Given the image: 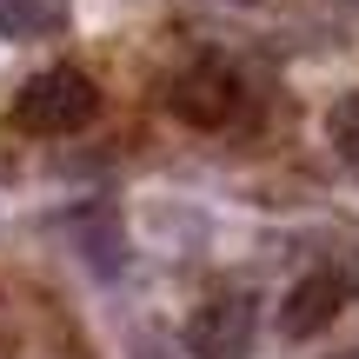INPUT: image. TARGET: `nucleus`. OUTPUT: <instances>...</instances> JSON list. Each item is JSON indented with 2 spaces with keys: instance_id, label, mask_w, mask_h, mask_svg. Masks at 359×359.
Returning a JSON list of instances; mask_svg holds the SVG:
<instances>
[{
  "instance_id": "4",
  "label": "nucleus",
  "mask_w": 359,
  "mask_h": 359,
  "mask_svg": "<svg viewBox=\"0 0 359 359\" xmlns=\"http://www.w3.org/2000/svg\"><path fill=\"white\" fill-rule=\"evenodd\" d=\"M187 346H193V359H246L259 346V306L240 299V293L206 299L187 320Z\"/></svg>"
},
{
  "instance_id": "2",
  "label": "nucleus",
  "mask_w": 359,
  "mask_h": 359,
  "mask_svg": "<svg viewBox=\"0 0 359 359\" xmlns=\"http://www.w3.org/2000/svg\"><path fill=\"white\" fill-rule=\"evenodd\" d=\"M173 114L187 120V127H226L233 114H240V100H246V87H240V74H233L219 53H200V60H187L173 74Z\"/></svg>"
},
{
  "instance_id": "5",
  "label": "nucleus",
  "mask_w": 359,
  "mask_h": 359,
  "mask_svg": "<svg viewBox=\"0 0 359 359\" xmlns=\"http://www.w3.org/2000/svg\"><path fill=\"white\" fill-rule=\"evenodd\" d=\"M67 27V0H0V40H47Z\"/></svg>"
},
{
  "instance_id": "3",
  "label": "nucleus",
  "mask_w": 359,
  "mask_h": 359,
  "mask_svg": "<svg viewBox=\"0 0 359 359\" xmlns=\"http://www.w3.org/2000/svg\"><path fill=\"white\" fill-rule=\"evenodd\" d=\"M359 299V273L353 266H333V273H306V280H293V293L280 299V333L286 339H313L320 326H333L339 313H346Z\"/></svg>"
},
{
  "instance_id": "6",
  "label": "nucleus",
  "mask_w": 359,
  "mask_h": 359,
  "mask_svg": "<svg viewBox=\"0 0 359 359\" xmlns=\"http://www.w3.org/2000/svg\"><path fill=\"white\" fill-rule=\"evenodd\" d=\"M326 140H333V154L359 173V93H339V100H333V114H326Z\"/></svg>"
},
{
  "instance_id": "7",
  "label": "nucleus",
  "mask_w": 359,
  "mask_h": 359,
  "mask_svg": "<svg viewBox=\"0 0 359 359\" xmlns=\"http://www.w3.org/2000/svg\"><path fill=\"white\" fill-rule=\"evenodd\" d=\"M333 359H359V346H346V353H333Z\"/></svg>"
},
{
  "instance_id": "1",
  "label": "nucleus",
  "mask_w": 359,
  "mask_h": 359,
  "mask_svg": "<svg viewBox=\"0 0 359 359\" xmlns=\"http://www.w3.org/2000/svg\"><path fill=\"white\" fill-rule=\"evenodd\" d=\"M93 114H100V87L74 67H47L13 93V127L27 133H80L93 127Z\"/></svg>"
}]
</instances>
